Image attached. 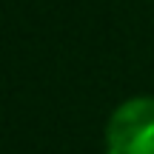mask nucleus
<instances>
[{"instance_id":"nucleus-1","label":"nucleus","mask_w":154,"mask_h":154,"mask_svg":"<svg viewBox=\"0 0 154 154\" xmlns=\"http://www.w3.org/2000/svg\"><path fill=\"white\" fill-rule=\"evenodd\" d=\"M106 154H154V97H128L111 111Z\"/></svg>"}]
</instances>
